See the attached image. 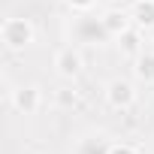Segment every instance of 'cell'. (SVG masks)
Listing matches in <instances>:
<instances>
[{
    "label": "cell",
    "instance_id": "cell-1",
    "mask_svg": "<svg viewBox=\"0 0 154 154\" xmlns=\"http://www.w3.org/2000/svg\"><path fill=\"white\" fill-rule=\"evenodd\" d=\"M0 36H3V45H6V48L18 51V48H24V45L33 42V24H30L27 18H6Z\"/></svg>",
    "mask_w": 154,
    "mask_h": 154
},
{
    "label": "cell",
    "instance_id": "cell-2",
    "mask_svg": "<svg viewBox=\"0 0 154 154\" xmlns=\"http://www.w3.org/2000/svg\"><path fill=\"white\" fill-rule=\"evenodd\" d=\"M54 66H57V72L63 79H72V75H79V69H82V54L75 48H60L57 57H54Z\"/></svg>",
    "mask_w": 154,
    "mask_h": 154
},
{
    "label": "cell",
    "instance_id": "cell-3",
    "mask_svg": "<svg viewBox=\"0 0 154 154\" xmlns=\"http://www.w3.org/2000/svg\"><path fill=\"white\" fill-rule=\"evenodd\" d=\"M106 97H109V103H112L115 109H127V106L133 103L136 91H133V85H130V82H121V79H115V82L109 85Z\"/></svg>",
    "mask_w": 154,
    "mask_h": 154
},
{
    "label": "cell",
    "instance_id": "cell-4",
    "mask_svg": "<svg viewBox=\"0 0 154 154\" xmlns=\"http://www.w3.org/2000/svg\"><path fill=\"white\" fill-rule=\"evenodd\" d=\"M12 106L18 112H24V115L36 112L39 109V91L36 88H18V91H12Z\"/></svg>",
    "mask_w": 154,
    "mask_h": 154
},
{
    "label": "cell",
    "instance_id": "cell-5",
    "mask_svg": "<svg viewBox=\"0 0 154 154\" xmlns=\"http://www.w3.org/2000/svg\"><path fill=\"white\" fill-rule=\"evenodd\" d=\"M127 24H130V15H127V12H118V9H112V12H106V15L100 18V27H103L109 36H121V33L127 30Z\"/></svg>",
    "mask_w": 154,
    "mask_h": 154
},
{
    "label": "cell",
    "instance_id": "cell-6",
    "mask_svg": "<svg viewBox=\"0 0 154 154\" xmlns=\"http://www.w3.org/2000/svg\"><path fill=\"white\" fill-rule=\"evenodd\" d=\"M133 18L139 27H151L154 24V0H136L133 3Z\"/></svg>",
    "mask_w": 154,
    "mask_h": 154
},
{
    "label": "cell",
    "instance_id": "cell-7",
    "mask_svg": "<svg viewBox=\"0 0 154 154\" xmlns=\"http://www.w3.org/2000/svg\"><path fill=\"white\" fill-rule=\"evenodd\" d=\"M136 75L145 82H154V51H139L136 57Z\"/></svg>",
    "mask_w": 154,
    "mask_h": 154
},
{
    "label": "cell",
    "instance_id": "cell-8",
    "mask_svg": "<svg viewBox=\"0 0 154 154\" xmlns=\"http://www.w3.org/2000/svg\"><path fill=\"white\" fill-rule=\"evenodd\" d=\"M118 39H121V48H124V51L139 54V33H136V30H124Z\"/></svg>",
    "mask_w": 154,
    "mask_h": 154
},
{
    "label": "cell",
    "instance_id": "cell-9",
    "mask_svg": "<svg viewBox=\"0 0 154 154\" xmlns=\"http://www.w3.org/2000/svg\"><path fill=\"white\" fill-rule=\"evenodd\" d=\"M57 103H60V106H72V103H75V91H72V88H60V91H57Z\"/></svg>",
    "mask_w": 154,
    "mask_h": 154
},
{
    "label": "cell",
    "instance_id": "cell-10",
    "mask_svg": "<svg viewBox=\"0 0 154 154\" xmlns=\"http://www.w3.org/2000/svg\"><path fill=\"white\" fill-rule=\"evenodd\" d=\"M66 3H69L75 12H85V9H91V6H94V0H66Z\"/></svg>",
    "mask_w": 154,
    "mask_h": 154
}]
</instances>
